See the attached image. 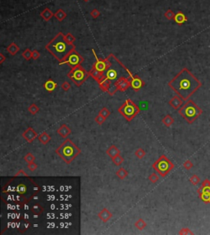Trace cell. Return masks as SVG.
Segmentation results:
<instances>
[{
  "label": "cell",
  "mask_w": 210,
  "mask_h": 235,
  "mask_svg": "<svg viewBox=\"0 0 210 235\" xmlns=\"http://www.w3.org/2000/svg\"><path fill=\"white\" fill-rule=\"evenodd\" d=\"M56 88H57V84L52 79L47 80L45 82V89L48 92H49V93L53 91Z\"/></svg>",
  "instance_id": "cell-20"
},
{
  "label": "cell",
  "mask_w": 210,
  "mask_h": 235,
  "mask_svg": "<svg viewBox=\"0 0 210 235\" xmlns=\"http://www.w3.org/2000/svg\"><path fill=\"white\" fill-rule=\"evenodd\" d=\"M26 190H27V189H26V184H24V183H19V184L16 187V191H17L18 193H20L21 195H23L24 193H26Z\"/></svg>",
  "instance_id": "cell-29"
},
{
  "label": "cell",
  "mask_w": 210,
  "mask_h": 235,
  "mask_svg": "<svg viewBox=\"0 0 210 235\" xmlns=\"http://www.w3.org/2000/svg\"><path fill=\"white\" fill-rule=\"evenodd\" d=\"M99 15H100V13H99V11L98 10H97L96 8L95 9H94V10H92L91 12H90V16H91L93 18H97L98 17H99Z\"/></svg>",
  "instance_id": "cell-45"
},
{
  "label": "cell",
  "mask_w": 210,
  "mask_h": 235,
  "mask_svg": "<svg viewBox=\"0 0 210 235\" xmlns=\"http://www.w3.org/2000/svg\"><path fill=\"white\" fill-rule=\"evenodd\" d=\"M165 17L167 18V19H173L174 17H175V14L173 13V12L171 10H167L166 13H165Z\"/></svg>",
  "instance_id": "cell-44"
},
{
  "label": "cell",
  "mask_w": 210,
  "mask_h": 235,
  "mask_svg": "<svg viewBox=\"0 0 210 235\" xmlns=\"http://www.w3.org/2000/svg\"><path fill=\"white\" fill-rule=\"evenodd\" d=\"M144 85V82L138 76H134L131 80V87L134 90H139Z\"/></svg>",
  "instance_id": "cell-13"
},
{
  "label": "cell",
  "mask_w": 210,
  "mask_h": 235,
  "mask_svg": "<svg viewBox=\"0 0 210 235\" xmlns=\"http://www.w3.org/2000/svg\"><path fill=\"white\" fill-rule=\"evenodd\" d=\"M116 175L120 179H124L125 178L128 176V172L125 170L124 168H120L118 169V170L116 172Z\"/></svg>",
  "instance_id": "cell-27"
},
{
  "label": "cell",
  "mask_w": 210,
  "mask_h": 235,
  "mask_svg": "<svg viewBox=\"0 0 210 235\" xmlns=\"http://www.w3.org/2000/svg\"><path fill=\"white\" fill-rule=\"evenodd\" d=\"M40 57V53L37 50H33L32 51V59L37 60Z\"/></svg>",
  "instance_id": "cell-48"
},
{
  "label": "cell",
  "mask_w": 210,
  "mask_h": 235,
  "mask_svg": "<svg viewBox=\"0 0 210 235\" xmlns=\"http://www.w3.org/2000/svg\"><path fill=\"white\" fill-rule=\"evenodd\" d=\"M146 223H145V221H144L143 219H139L135 223V226H136V229H138L139 230H143V229L146 227Z\"/></svg>",
  "instance_id": "cell-28"
},
{
  "label": "cell",
  "mask_w": 210,
  "mask_h": 235,
  "mask_svg": "<svg viewBox=\"0 0 210 235\" xmlns=\"http://www.w3.org/2000/svg\"><path fill=\"white\" fill-rule=\"evenodd\" d=\"M45 49L58 61L62 62L70 52L76 49L73 44H69L62 32L58 33L45 46Z\"/></svg>",
  "instance_id": "cell-2"
},
{
  "label": "cell",
  "mask_w": 210,
  "mask_h": 235,
  "mask_svg": "<svg viewBox=\"0 0 210 235\" xmlns=\"http://www.w3.org/2000/svg\"><path fill=\"white\" fill-rule=\"evenodd\" d=\"M198 193H205L210 194V180L209 179H204L202 183L201 187L198 190Z\"/></svg>",
  "instance_id": "cell-16"
},
{
  "label": "cell",
  "mask_w": 210,
  "mask_h": 235,
  "mask_svg": "<svg viewBox=\"0 0 210 235\" xmlns=\"http://www.w3.org/2000/svg\"><path fill=\"white\" fill-rule=\"evenodd\" d=\"M179 234H194V233L188 228H185V229H181V231L179 232Z\"/></svg>",
  "instance_id": "cell-42"
},
{
  "label": "cell",
  "mask_w": 210,
  "mask_h": 235,
  "mask_svg": "<svg viewBox=\"0 0 210 235\" xmlns=\"http://www.w3.org/2000/svg\"><path fill=\"white\" fill-rule=\"evenodd\" d=\"M65 38L69 44H73L76 41V38L72 35L71 33H67L65 35Z\"/></svg>",
  "instance_id": "cell-38"
},
{
  "label": "cell",
  "mask_w": 210,
  "mask_h": 235,
  "mask_svg": "<svg viewBox=\"0 0 210 235\" xmlns=\"http://www.w3.org/2000/svg\"><path fill=\"white\" fill-rule=\"evenodd\" d=\"M39 111V108L35 103H32V104L28 107V111H29L31 114H32V115H35L36 113H38V111Z\"/></svg>",
  "instance_id": "cell-32"
},
{
  "label": "cell",
  "mask_w": 210,
  "mask_h": 235,
  "mask_svg": "<svg viewBox=\"0 0 210 235\" xmlns=\"http://www.w3.org/2000/svg\"><path fill=\"white\" fill-rule=\"evenodd\" d=\"M168 86L184 101H187L202 86V83L187 68H184L169 81Z\"/></svg>",
  "instance_id": "cell-1"
},
{
  "label": "cell",
  "mask_w": 210,
  "mask_h": 235,
  "mask_svg": "<svg viewBox=\"0 0 210 235\" xmlns=\"http://www.w3.org/2000/svg\"><path fill=\"white\" fill-rule=\"evenodd\" d=\"M37 168H38L37 164H35L34 162H31V163H29V165H28V169L31 170V171H35V170H36Z\"/></svg>",
  "instance_id": "cell-46"
},
{
  "label": "cell",
  "mask_w": 210,
  "mask_h": 235,
  "mask_svg": "<svg viewBox=\"0 0 210 235\" xmlns=\"http://www.w3.org/2000/svg\"><path fill=\"white\" fill-rule=\"evenodd\" d=\"M110 113H111V112L109 111V110H108V108H106V107L102 108V109L100 110V111H99V114H100L101 116H103L104 117L106 118V119L110 116Z\"/></svg>",
  "instance_id": "cell-37"
},
{
  "label": "cell",
  "mask_w": 210,
  "mask_h": 235,
  "mask_svg": "<svg viewBox=\"0 0 210 235\" xmlns=\"http://www.w3.org/2000/svg\"><path fill=\"white\" fill-rule=\"evenodd\" d=\"M209 204H210V201H209Z\"/></svg>",
  "instance_id": "cell-51"
},
{
  "label": "cell",
  "mask_w": 210,
  "mask_h": 235,
  "mask_svg": "<svg viewBox=\"0 0 210 235\" xmlns=\"http://www.w3.org/2000/svg\"><path fill=\"white\" fill-rule=\"evenodd\" d=\"M67 76L76 86H80L90 76V74L81 66H79L75 69H72Z\"/></svg>",
  "instance_id": "cell-8"
},
{
  "label": "cell",
  "mask_w": 210,
  "mask_h": 235,
  "mask_svg": "<svg viewBox=\"0 0 210 235\" xmlns=\"http://www.w3.org/2000/svg\"><path fill=\"white\" fill-rule=\"evenodd\" d=\"M106 152H107V154L111 157V158H113L114 157L119 155L121 152H120V150L118 149L115 145H112L111 147H110L108 150L106 151Z\"/></svg>",
  "instance_id": "cell-19"
},
{
  "label": "cell",
  "mask_w": 210,
  "mask_h": 235,
  "mask_svg": "<svg viewBox=\"0 0 210 235\" xmlns=\"http://www.w3.org/2000/svg\"><path fill=\"white\" fill-rule=\"evenodd\" d=\"M98 218L101 219L104 222H108L109 220V219L112 218V214L107 208H104V209H103L98 213Z\"/></svg>",
  "instance_id": "cell-14"
},
{
  "label": "cell",
  "mask_w": 210,
  "mask_h": 235,
  "mask_svg": "<svg viewBox=\"0 0 210 235\" xmlns=\"http://www.w3.org/2000/svg\"><path fill=\"white\" fill-rule=\"evenodd\" d=\"M106 118L104 117L103 116H101L100 114H98V116L95 117V122L98 124H102L105 121Z\"/></svg>",
  "instance_id": "cell-41"
},
{
  "label": "cell",
  "mask_w": 210,
  "mask_h": 235,
  "mask_svg": "<svg viewBox=\"0 0 210 235\" xmlns=\"http://www.w3.org/2000/svg\"><path fill=\"white\" fill-rule=\"evenodd\" d=\"M178 112L187 123L192 124L203 114V110L194 101L187 100V102L178 110Z\"/></svg>",
  "instance_id": "cell-5"
},
{
  "label": "cell",
  "mask_w": 210,
  "mask_h": 235,
  "mask_svg": "<svg viewBox=\"0 0 210 235\" xmlns=\"http://www.w3.org/2000/svg\"><path fill=\"white\" fill-rule=\"evenodd\" d=\"M190 182L193 185H197L200 183V178L197 175H193L190 178Z\"/></svg>",
  "instance_id": "cell-36"
},
{
  "label": "cell",
  "mask_w": 210,
  "mask_h": 235,
  "mask_svg": "<svg viewBox=\"0 0 210 235\" xmlns=\"http://www.w3.org/2000/svg\"><path fill=\"white\" fill-rule=\"evenodd\" d=\"M58 134L62 138H67V136L71 134V130L66 124H62L58 130Z\"/></svg>",
  "instance_id": "cell-15"
},
{
  "label": "cell",
  "mask_w": 210,
  "mask_h": 235,
  "mask_svg": "<svg viewBox=\"0 0 210 235\" xmlns=\"http://www.w3.org/2000/svg\"><path fill=\"white\" fill-rule=\"evenodd\" d=\"M20 48L15 43H12L10 44L8 47L7 48V51L9 52L12 56H15L17 52H19Z\"/></svg>",
  "instance_id": "cell-21"
},
{
  "label": "cell",
  "mask_w": 210,
  "mask_h": 235,
  "mask_svg": "<svg viewBox=\"0 0 210 235\" xmlns=\"http://www.w3.org/2000/svg\"><path fill=\"white\" fill-rule=\"evenodd\" d=\"M149 180L150 181L151 183H155L156 182H158V176L157 174H156V173L151 174L150 175V177H149Z\"/></svg>",
  "instance_id": "cell-39"
},
{
  "label": "cell",
  "mask_w": 210,
  "mask_h": 235,
  "mask_svg": "<svg viewBox=\"0 0 210 235\" xmlns=\"http://www.w3.org/2000/svg\"><path fill=\"white\" fill-rule=\"evenodd\" d=\"M135 156L137 157V158H139V159H142L145 156V152H144L143 148H138L137 150L135 152Z\"/></svg>",
  "instance_id": "cell-35"
},
{
  "label": "cell",
  "mask_w": 210,
  "mask_h": 235,
  "mask_svg": "<svg viewBox=\"0 0 210 235\" xmlns=\"http://www.w3.org/2000/svg\"><path fill=\"white\" fill-rule=\"evenodd\" d=\"M53 16H54V14L52 13V11L49 7H46L45 9H44L40 13V17L46 21H49Z\"/></svg>",
  "instance_id": "cell-17"
},
{
  "label": "cell",
  "mask_w": 210,
  "mask_h": 235,
  "mask_svg": "<svg viewBox=\"0 0 210 235\" xmlns=\"http://www.w3.org/2000/svg\"><path fill=\"white\" fill-rule=\"evenodd\" d=\"M107 58L110 62V66L102 73V79L108 80L110 83V88L113 87L115 83L120 79L123 77L132 79L134 77L131 72L118 61V59L114 57L113 54H109Z\"/></svg>",
  "instance_id": "cell-3"
},
{
  "label": "cell",
  "mask_w": 210,
  "mask_h": 235,
  "mask_svg": "<svg viewBox=\"0 0 210 235\" xmlns=\"http://www.w3.org/2000/svg\"><path fill=\"white\" fill-rule=\"evenodd\" d=\"M152 166L161 176L165 177L174 168V164L165 155H163L153 164Z\"/></svg>",
  "instance_id": "cell-6"
},
{
  "label": "cell",
  "mask_w": 210,
  "mask_h": 235,
  "mask_svg": "<svg viewBox=\"0 0 210 235\" xmlns=\"http://www.w3.org/2000/svg\"><path fill=\"white\" fill-rule=\"evenodd\" d=\"M85 2H88V1H90V0H84Z\"/></svg>",
  "instance_id": "cell-50"
},
{
  "label": "cell",
  "mask_w": 210,
  "mask_h": 235,
  "mask_svg": "<svg viewBox=\"0 0 210 235\" xmlns=\"http://www.w3.org/2000/svg\"><path fill=\"white\" fill-rule=\"evenodd\" d=\"M37 133L33 130L32 128L29 127L27 130L24 131V133L22 134V137L26 139L27 142L31 143L33 142L36 138H37Z\"/></svg>",
  "instance_id": "cell-11"
},
{
  "label": "cell",
  "mask_w": 210,
  "mask_h": 235,
  "mask_svg": "<svg viewBox=\"0 0 210 235\" xmlns=\"http://www.w3.org/2000/svg\"><path fill=\"white\" fill-rule=\"evenodd\" d=\"M31 211L34 215H36V216H39L40 214H42L43 212V207L39 205V204H35L33 205L31 208Z\"/></svg>",
  "instance_id": "cell-25"
},
{
  "label": "cell",
  "mask_w": 210,
  "mask_h": 235,
  "mask_svg": "<svg viewBox=\"0 0 210 235\" xmlns=\"http://www.w3.org/2000/svg\"><path fill=\"white\" fill-rule=\"evenodd\" d=\"M193 163L191 162V161H190V160H186L185 162L183 163V167L185 169V170H190L192 167H193Z\"/></svg>",
  "instance_id": "cell-40"
},
{
  "label": "cell",
  "mask_w": 210,
  "mask_h": 235,
  "mask_svg": "<svg viewBox=\"0 0 210 235\" xmlns=\"http://www.w3.org/2000/svg\"><path fill=\"white\" fill-rule=\"evenodd\" d=\"M173 19L175 21V22L177 23V24H179V25L183 24V23H185V22L187 21L186 17H185V16L184 15V13H181V12H178L177 13H176Z\"/></svg>",
  "instance_id": "cell-18"
},
{
  "label": "cell",
  "mask_w": 210,
  "mask_h": 235,
  "mask_svg": "<svg viewBox=\"0 0 210 235\" xmlns=\"http://www.w3.org/2000/svg\"><path fill=\"white\" fill-rule=\"evenodd\" d=\"M22 57L26 60H27V61L32 59V51H31V49L27 48V49H26L24 52H22Z\"/></svg>",
  "instance_id": "cell-33"
},
{
  "label": "cell",
  "mask_w": 210,
  "mask_h": 235,
  "mask_svg": "<svg viewBox=\"0 0 210 235\" xmlns=\"http://www.w3.org/2000/svg\"><path fill=\"white\" fill-rule=\"evenodd\" d=\"M81 150L70 139L66 138L56 149V153L66 164H70L80 153Z\"/></svg>",
  "instance_id": "cell-4"
},
{
  "label": "cell",
  "mask_w": 210,
  "mask_h": 235,
  "mask_svg": "<svg viewBox=\"0 0 210 235\" xmlns=\"http://www.w3.org/2000/svg\"><path fill=\"white\" fill-rule=\"evenodd\" d=\"M184 100L181 98L179 95L174 96L172 98H171V100L168 102V103L171 107L176 110H179L182 106H183Z\"/></svg>",
  "instance_id": "cell-12"
},
{
  "label": "cell",
  "mask_w": 210,
  "mask_h": 235,
  "mask_svg": "<svg viewBox=\"0 0 210 235\" xmlns=\"http://www.w3.org/2000/svg\"><path fill=\"white\" fill-rule=\"evenodd\" d=\"M112 162H113L114 165H118H118H121L123 163L124 159H123V157H121L120 154H119L118 156H116V157H114L113 158H112Z\"/></svg>",
  "instance_id": "cell-30"
},
{
  "label": "cell",
  "mask_w": 210,
  "mask_h": 235,
  "mask_svg": "<svg viewBox=\"0 0 210 235\" xmlns=\"http://www.w3.org/2000/svg\"><path fill=\"white\" fill-rule=\"evenodd\" d=\"M38 139H39V141L42 144H47L50 141L51 138L48 134V133L43 132L42 134H40L39 136H38Z\"/></svg>",
  "instance_id": "cell-23"
},
{
  "label": "cell",
  "mask_w": 210,
  "mask_h": 235,
  "mask_svg": "<svg viewBox=\"0 0 210 235\" xmlns=\"http://www.w3.org/2000/svg\"><path fill=\"white\" fill-rule=\"evenodd\" d=\"M4 61H5V57L3 56V53H0V63L2 64Z\"/></svg>",
  "instance_id": "cell-49"
},
{
  "label": "cell",
  "mask_w": 210,
  "mask_h": 235,
  "mask_svg": "<svg viewBox=\"0 0 210 235\" xmlns=\"http://www.w3.org/2000/svg\"><path fill=\"white\" fill-rule=\"evenodd\" d=\"M118 112L128 121L131 120L140 112V109L131 99L126 100L122 107L118 109Z\"/></svg>",
  "instance_id": "cell-7"
},
{
  "label": "cell",
  "mask_w": 210,
  "mask_h": 235,
  "mask_svg": "<svg viewBox=\"0 0 210 235\" xmlns=\"http://www.w3.org/2000/svg\"><path fill=\"white\" fill-rule=\"evenodd\" d=\"M92 52H93V53H94V58H95V59H96V62H95V63L94 64V66H93V67L94 68H95L97 71H98L99 72H101V73H103L104 71H105L108 67H109V66H110V62H109V61H108V59L106 58V59H99L98 58V57H97V55H96V53H95V52H94V50L93 49L92 50Z\"/></svg>",
  "instance_id": "cell-10"
},
{
  "label": "cell",
  "mask_w": 210,
  "mask_h": 235,
  "mask_svg": "<svg viewBox=\"0 0 210 235\" xmlns=\"http://www.w3.org/2000/svg\"><path fill=\"white\" fill-rule=\"evenodd\" d=\"M54 17L59 21H62L66 17V13L62 9H58L56 13H54Z\"/></svg>",
  "instance_id": "cell-26"
},
{
  "label": "cell",
  "mask_w": 210,
  "mask_h": 235,
  "mask_svg": "<svg viewBox=\"0 0 210 235\" xmlns=\"http://www.w3.org/2000/svg\"><path fill=\"white\" fill-rule=\"evenodd\" d=\"M24 160H25V162H26L28 164L31 163V162H35V156L33 155L32 153L28 152L26 156H25V157H24Z\"/></svg>",
  "instance_id": "cell-34"
},
{
  "label": "cell",
  "mask_w": 210,
  "mask_h": 235,
  "mask_svg": "<svg viewBox=\"0 0 210 235\" xmlns=\"http://www.w3.org/2000/svg\"><path fill=\"white\" fill-rule=\"evenodd\" d=\"M89 74H90V75H91L92 77L98 83H99L100 80L102 79V73L99 72L98 71H97V70H96L95 68H94V67H92V70L89 72Z\"/></svg>",
  "instance_id": "cell-22"
},
{
  "label": "cell",
  "mask_w": 210,
  "mask_h": 235,
  "mask_svg": "<svg viewBox=\"0 0 210 235\" xmlns=\"http://www.w3.org/2000/svg\"><path fill=\"white\" fill-rule=\"evenodd\" d=\"M162 122H163V124L166 127H170L171 125L174 123V118L172 117L171 115H166V116L163 118Z\"/></svg>",
  "instance_id": "cell-24"
},
{
  "label": "cell",
  "mask_w": 210,
  "mask_h": 235,
  "mask_svg": "<svg viewBox=\"0 0 210 235\" xmlns=\"http://www.w3.org/2000/svg\"><path fill=\"white\" fill-rule=\"evenodd\" d=\"M199 195V198L203 201V203H209L210 201V194L209 193H198Z\"/></svg>",
  "instance_id": "cell-31"
},
{
  "label": "cell",
  "mask_w": 210,
  "mask_h": 235,
  "mask_svg": "<svg viewBox=\"0 0 210 235\" xmlns=\"http://www.w3.org/2000/svg\"><path fill=\"white\" fill-rule=\"evenodd\" d=\"M61 86H62V89L66 92H67L70 89H71V85H70L67 81H64V82L62 84Z\"/></svg>",
  "instance_id": "cell-43"
},
{
  "label": "cell",
  "mask_w": 210,
  "mask_h": 235,
  "mask_svg": "<svg viewBox=\"0 0 210 235\" xmlns=\"http://www.w3.org/2000/svg\"><path fill=\"white\" fill-rule=\"evenodd\" d=\"M83 61H84V58L75 49L70 52L62 62H59V65L67 64L71 67V69H75L76 67L81 65Z\"/></svg>",
  "instance_id": "cell-9"
},
{
  "label": "cell",
  "mask_w": 210,
  "mask_h": 235,
  "mask_svg": "<svg viewBox=\"0 0 210 235\" xmlns=\"http://www.w3.org/2000/svg\"><path fill=\"white\" fill-rule=\"evenodd\" d=\"M28 175L23 170H18V172L15 175V177H27Z\"/></svg>",
  "instance_id": "cell-47"
}]
</instances>
